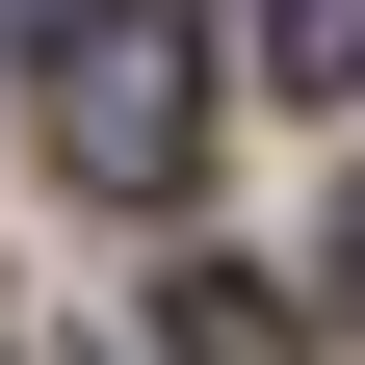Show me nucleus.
<instances>
[{"label": "nucleus", "mask_w": 365, "mask_h": 365, "mask_svg": "<svg viewBox=\"0 0 365 365\" xmlns=\"http://www.w3.org/2000/svg\"><path fill=\"white\" fill-rule=\"evenodd\" d=\"M53 157L105 182V209H182V157H209V53H182V26H130V0H105V26H78V53H53Z\"/></svg>", "instance_id": "1"}, {"label": "nucleus", "mask_w": 365, "mask_h": 365, "mask_svg": "<svg viewBox=\"0 0 365 365\" xmlns=\"http://www.w3.org/2000/svg\"><path fill=\"white\" fill-rule=\"evenodd\" d=\"M157 365H313V313L235 287V261H182V287H157Z\"/></svg>", "instance_id": "2"}, {"label": "nucleus", "mask_w": 365, "mask_h": 365, "mask_svg": "<svg viewBox=\"0 0 365 365\" xmlns=\"http://www.w3.org/2000/svg\"><path fill=\"white\" fill-rule=\"evenodd\" d=\"M261 78H313V105H365V0H261Z\"/></svg>", "instance_id": "3"}, {"label": "nucleus", "mask_w": 365, "mask_h": 365, "mask_svg": "<svg viewBox=\"0 0 365 365\" xmlns=\"http://www.w3.org/2000/svg\"><path fill=\"white\" fill-rule=\"evenodd\" d=\"M78 26H105V0H0V53H78Z\"/></svg>", "instance_id": "4"}, {"label": "nucleus", "mask_w": 365, "mask_h": 365, "mask_svg": "<svg viewBox=\"0 0 365 365\" xmlns=\"http://www.w3.org/2000/svg\"><path fill=\"white\" fill-rule=\"evenodd\" d=\"M313 287H339V313H365V182H339V235H313Z\"/></svg>", "instance_id": "5"}]
</instances>
